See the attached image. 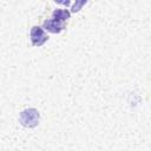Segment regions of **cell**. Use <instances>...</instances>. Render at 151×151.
Masks as SVG:
<instances>
[{
	"label": "cell",
	"instance_id": "5",
	"mask_svg": "<svg viewBox=\"0 0 151 151\" xmlns=\"http://www.w3.org/2000/svg\"><path fill=\"white\" fill-rule=\"evenodd\" d=\"M85 4H86V1H79V2H76V5L73 6L72 11H73V12H78V11H79V8H80L83 5H85Z\"/></svg>",
	"mask_w": 151,
	"mask_h": 151
},
{
	"label": "cell",
	"instance_id": "2",
	"mask_svg": "<svg viewBox=\"0 0 151 151\" xmlns=\"http://www.w3.org/2000/svg\"><path fill=\"white\" fill-rule=\"evenodd\" d=\"M29 37H31V41L33 46H41L48 40V37L45 34L44 28L40 26H33L31 28Z\"/></svg>",
	"mask_w": 151,
	"mask_h": 151
},
{
	"label": "cell",
	"instance_id": "4",
	"mask_svg": "<svg viewBox=\"0 0 151 151\" xmlns=\"http://www.w3.org/2000/svg\"><path fill=\"white\" fill-rule=\"evenodd\" d=\"M70 15H71V14H70V12H68L67 9L57 8V9H54L53 13H52V19L64 22V21H66L67 19H70Z\"/></svg>",
	"mask_w": 151,
	"mask_h": 151
},
{
	"label": "cell",
	"instance_id": "1",
	"mask_svg": "<svg viewBox=\"0 0 151 151\" xmlns=\"http://www.w3.org/2000/svg\"><path fill=\"white\" fill-rule=\"evenodd\" d=\"M39 120L40 114L35 109H26L21 111L19 116V122L25 127H35L39 124Z\"/></svg>",
	"mask_w": 151,
	"mask_h": 151
},
{
	"label": "cell",
	"instance_id": "3",
	"mask_svg": "<svg viewBox=\"0 0 151 151\" xmlns=\"http://www.w3.org/2000/svg\"><path fill=\"white\" fill-rule=\"evenodd\" d=\"M44 29L51 32V33H60L64 28H65V25L64 22L61 21H58V20H54V19H47L44 21Z\"/></svg>",
	"mask_w": 151,
	"mask_h": 151
}]
</instances>
